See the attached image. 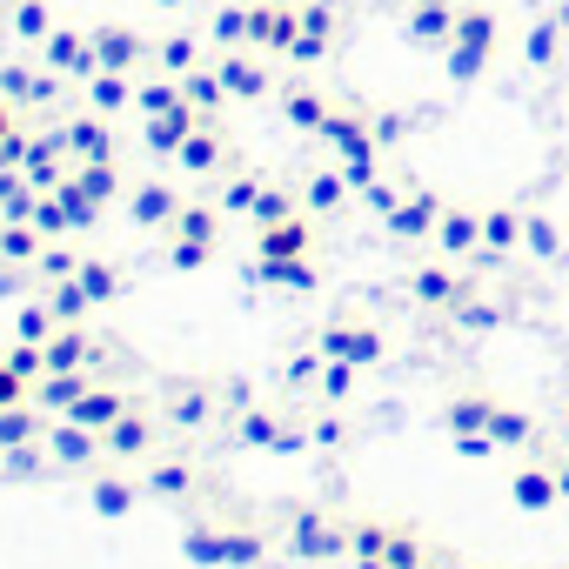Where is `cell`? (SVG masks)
<instances>
[{
  "label": "cell",
  "mask_w": 569,
  "mask_h": 569,
  "mask_svg": "<svg viewBox=\"0 0 569 569\" xmlns=\"http://www.w3.org/2000/svg\"><path fill=\"white\" fill-rule=\"evenodd\" d=\"M542 462H549V476H556L562 496H569V449H542Z\"/></svg>",
  "instance_id": "f907efd6"
},
{
  "label": "cell",
  "mask_w": 569,
  "mask_h": 569,
  "mask_svg": "<svg viewBox=\"0 0 569 569\" xmlns=\"http://www.w3.org/2000/svg\"><path fill=\"white\" fill-rule=\"evenodd\" d=\"M28 181H41V188H48V181H61V161H54V148H34V154H28Z\"/></svg>",
  "instance_id": "f6af8a7d"
},
{
  "label": "cell",
  "mask_w": 569,
  "mask_h": 569,
  "mask_svg": "<svg viewBox=\"0 0 569 569\" xmlns=\"http://www.w3.org/2000/svg\"><path fill=\"white\" fill-rule=\"evenodd\" d=\"M68 148H74V154H88V161H108V128L81 121V128H68Z\"/></svg>",
  "instance_id": "e575fe53"
},
{
  "label": "cell",
  "mask_w": 569,
  "mask_h": 569,
  "mask_svg": "<svg viewBox=\"0 0 569 569\" xmlns=\"http://www.w3.org/2000/svg\"><path fill=\"white\" fill-rule=\"evenodd\" d=\"M94 502H101L108 516H121V509L134 502V489H128V482H94Z\"/></svg>",
  "instance_id": "7dc6e473"
},
{
  "label": "cell",
  "mask_w": 569,
  "mask_h": 569,
  "mask_svg": "<svg viewBox=\"0 0 569 569\" xmlns=\"http://www.w3.org/2000/svg\"><path fill=\"white\" fill-rule=\"evenodd\" d=\"M254 194H261V181H254V174L228 181V188H221V214H248V208H254Z\"/></svg>",
  "instance_id": "8d00e7d4"
},
{
  "label": "cell",
  "mask_w": 569,
  "mask_h": 569,
  "mask_svg": "<svg viewBox=\"0 0 569 569\" xmlns=\"http://www.w3.org/2000/svg\"><path fill=\"white\" fill-rule=\"evenodd\" d=\"M489 409H496L489 389H462V396L442 402V429H449V436H476V429H489Z\"/></svg>",
  "instance_id": "5bb4252c"
},
{
  "label": "cell",
  "mask_w": 569,
  "mask_h": 569,
  "mask_svg": "<svg viewBox=\"0 0 569 569\" xmlns=\"http://www.w3.org/2000/svg\"><path fill=\"white\" fill-rule=\"evenodd\" d=\"M48 449H54L61 462H94L108 442H101V429H81V422H68V429H54V436H48Z\"/></svg>",
  "instance_id": "44dd1931"
},
{
  "label": "cell",
  "mask_w": 569,
  "mask_h": 569,
  "mask_svg": "<svg viewBox=\"0 0 569 569\" xmlns=\"http://www.w3.org/2000/svg\"><path fill=\"white\" fill-rule=\"evenodd\" d=\"M34 274H48V281H74V274H81V261H74L68 248H41V261H34Z\"/></svg>",
  "instance_id": "74e56055"
},
{
  "label": "cell",
  "mask_w": 569,
  "mask_h": 569,
  "mask_svg": "<svg viewBox=\"0 0 569 569\" xmlns=\"http://www.w3.org/2000/svg\"><path fill=\"white\" fill-rule=\"evenodd\" d=\"M349 389H356V362H336V356H329V369H322V396L342 402Z\"/></svg>",
  "instance_id": "60d3db41"
},
{
  "label": "cell",
  "mask_w": 569,
  "mask_h": 569,
  "mask_svg": "<svg viewBox=\"0 0 569 569\" xmlns=\"http://www.w3.org/2000/svg\"><path fill=\"white\" fill-rule=\"evenodd\" d=\"M562 41H569V28H562V14H542V21L529 28V41H522V54H529V68H556V61H562Z\"/></svg>",
  "instance_id": "ac0fdd59"
},
{
  "label": "cell",
  "mask_w": 569,
  "mask_h": 569,
  "mask_svg": "<svg viewBox=\"0 0 569 569\" xmlns=\"http://www.w3.org/2000/svg\"><path fill=\"white\" fill-rule=\"evenodd\" d=\"M281 108H289V121H296V128H309V134H322V121H329V101H322V94H309V88H296Z\"/></svg>",
  "instance_id": "4316f807"
},
{
  "label": "cell",
  "mask_w": 569,
  "mask_h": 569,
  "mask_svg": "<svg viewBox=\"0 0 569 569\" xmlns=\"http://www.w3.org/2000/svg\"><path fill=\"white\" fill-rule=\"evenodd\" d=\"M221 88H228V94H248V101H254V94H261L268 81H261V68H248V61H228V68H221Z\"/></svg>",
  "instance_id": "836d02e7"
},
{
  "label": "cell",
  "mask_w": 569,
  "mask_h": 569,
  "mask_svg": "<svg viewBox=\"0 0 569 569\" xmlns=\"http://www.w3.org/2000/svg\"><path fill=\"white\" fill-rule=\"evenodd\" d=\"M489 436H496L502 449H542L536 416H529V409H516V402H502V396H496V409H489Z\"/></svg>",
  "instance_id": "4fadbf2b"
},
{
  "label": "cell",
  "mask_w": 569,
  "mask_h": 569,
  "mask_svg": "<svg viewBox=\"0 0 569 569\" xmlns=\"http://www.w3.org/2000/svg\"><path fill=\"white\" fill-rule=\"evenodd\" d=\"M389 536H396V522H382V516H356V522H349V562H382Z\"/></svg>",
  "instance_id": "ffe728a7"
},
{
  "label": "cell",
  "mask_w": 569,
  "mask_h": 569,
  "mask_svg": "<svg viewBox=\"0 0 569 569\" xmlns=\"http://www.w3.org/2000/svg\"><path fill=\"white\" fill-rule=\"evenodd\" d=\"M462 21V0H409V41L416 48H449Z\"/></svg>",
  "instance_id": "9c48e42d"
},
{
  "label": "cell",
  "mask_w": 569,
  "mask_h": 569,
  "mask_svg": "<svg viewBox=\"0 0 569 569\" xmlns=\"http://www.w3.org/2000/svg\"><path fill=\"white\" fill-rule=\"evenodd\" d=\"M88 362H94V342L81 329H61V336L41 342V376H81Z\"/></svg>",
  "instance_id": "7c38bea8"
},
{
  "label": "cell",
  "mask_w": 569,
  "mask_h": 569,
  "mask_svg": "<svg viewBox=\"0 0 569 569\" xmlns=\"http://www.w3.org/2000/svg\"><path fill=\"white\" fill-rule=\"evenodd\" d=\"M121 416H128V402H121L114 389H88V396H74V402H68V422H81V429H101V436H108Z\"/></svg>",
  "instance_id": "9a60e30c"
},
{
  "label": "cell",
  "mask_w": 569,
  "mask_h": 569,
  "mask_svg": "<svg viewBox=\"0 0 569 569\" xmlns=\"http://www.w3.org/2000/svg\"><path fill=\"white\" fill-rule=\"evenodd\" d=\"M322 369H329V356L316 349V356H296L289 362V389H302V382H322Z\"/></svg>",
  "instance_id": "ee69618b"
},
{
  "label": "cell",
  "mask_w": 569,
  "mask_h": 569,
  "mask_svg": "<svg viewBox=\"0 0 569 569\" xmlns=\"http://www.w3.org/2000/svg\"><path fill=\"white\" fill-rule=\"evenodd\" d=\"M188 101H194V108H214V101H221V81H214V74H194V81H188Z\"/></svg>",
  "instance_id": "c3c4849f"
},
{
  "label": "cell",
  "mask_w": 569,
  "mask_h": 569,
  "mask_svg": "<svg viewBox=\"0 0 569 569\" xmlns=\"http://www.w3.org/2000/svg\"><path fill=\"white\" fill-rule=\"evenodd\" d=\"M94 302H88V289H81V281H61V289H54V316L61 322H81Z\"/></svg>",
  "instance_id": "d590c367"
},
{
  "label": "cell",
  "mask_w": 569,
  "mask_h": 569,
  "mask_svg": "<svg viewBox=\"0 0 569 569\" xmlns=\"http://www.w3.org/2000/svg\"><path fill=\"white\" fill-rule=\"evenodd\" d=\"M174 154H181V168H188V174H214V168H221V134H214V128H194Z\"/></svg>",
  "instance_id": "7402d4cb"
},
{
  "label": "cell",
  "mask_w": 569,
  "mask_h": 569,
  "mask_svg": "<svg viewBox=\"0 0 569 569\" xmlns=\"http://www.w3.org/2000/svg\"><path fill=\"white\" fill-rule=\"evenodd\" d=\"M362 201H369V208H376V214H382V221H389V214H396V201H402V194H396V188H389V181H376V188H362Z\"/></svg>",
  "instance_id": "681fc988"
},
{
  "label": "cell",
  "mask_w": 569,
  "mask_h": 569,
  "mask_svg": "<svg viewBox=\"0 0 569 569\" xmlns=\"http://www.w3.org/2000/svg\"><path fill=\"white\" fill-rule=\"evenodd\" d=\"M562 569H569V562H562Z\"/></svg>",
  "instance_id": "db71d44e"
},
{
  "label": "cell",
  "mask_w": 569,
  "mask_h": 569,
  "mask_svg": "<svg viewBox=\"0 0 569 569\" xmlns=\"http://www.w3.org/2000/svg\"><path fill=\"white\" fill-rule=\"evenodd\" d=\"M74 281L88 289V302H114V296H121V274H114L108 261H81V274H74Z\"/></svg>",
  "instance_id": "83f0119b"
},
{
  "label": "cell",
  "mask_w": 569,
  "mask_h": 569,
  "mask_svg": "<svg viewBox=\"0 0 569 569\" xmlns=\"http://www.w3.org/2000/svg\"><path fill=\"white\" fill-rule=\"evenodd\" d=\"M141 489H148V496H188V489H194V469H188V462H161V469H148Z\"/></svg>",
  "instance_id": "f1b7e54d"
},
{
  "label": "cell",
  "mask_w": 569,
  "mask_h": 569,
  "mask_svg": "<svg viewBox=\"0 0 569 569\" xmlns=\"http://www.w3.org/2000/svg\"><path fill=\"white\" fill-rule=\"evenodd\" d=\"M289 556L302 562H349V522L329 509H289Z\"/></svg>",
  "instance_id": "3957f363"
},
{
  "label": "cell",
  "mask_w": 569,
  "mask_h": 569,
  "mask_svg": "<svg viewBox=\"0 0 569 569\" xmlns=\"http://www.w3.org/2000/svg\"><path fill=\"white\" fill-rule=\"evenodd\" d=\"M429 569H476L469 556H456V549H429Z\"/></svg>",
  "instance_id": "816d5d0a"
},
{
  "label": "cell",
  "mask_w": 569,
  "mask_h": 569,
  "mask_svg": "<svg viewBox=\"0 0 569 569\" xmlns=\"http://www.w3.org/2000/svg\"><path fill=\"white\" fill-rule=\"evenodd\" d=\"M509 254H522V208H482V254H476V268H502Z\"/></svg>",
  "instance_id": "ba28073f"
},
{
  "label": "cell",
  "mask_w": 569,
  "mask_h": 569,
  "mask_svg": "<svg viewBox=\"0 0 569 569\" xmlns=\"http://www.w3.org/2000/svg\"><path fill=\"white\" fill-rule=\"evenodd\" d=\"M349 194H356V188H349V174H342V168H322V174H309V181H302V208H309V214H336Z\"/></svg>",
  "instance_id": "e0dca14e"
},
{
  "label": "cell",
  "mask_w": 569,
  "mask_h": 569,
  "mask_svg": "<svg viewBox=\"0 0 569 569\" xmlns=\"http://www.w3.org/2000/svg\"><path fill=\"white\" fill-rule=\"evenodd\" d=\"M214 234H221V208H181V214H174V248H168V261H174V268H201V261L214 254Z\"/></svg>",
  "instance_id": "5b68a950"
},
{
  "label": "cell",
  "mask_w": 569,
  "mask_h": 569,
  "mask_svg": "<svg viewBox=\"0 0 569 569\" xmlns=\"http://www.w3.org/2000/svg\"><path fill=\"white\" fill-rule=\"evenodd\" d=\"M309 442H322V449H336V442H349V429H342V416H316V422H309Z\"/></svg>",
  "instance_id": "bcb514c9"
},
{
  "label": "cell",
  "mask_w": 569,
  "mask_h": 569,
  "mask_svg": "<svg viewBox=\"0 0 569 569\" xmlns=\"http://www.w3.org/2000/svg\"><path fill=\"white\" fill-rule=\"evenodd\" d=\"M74 396H88V376H48L41 382V402H54V409H68Z\"/></svg>",
  "instance_id": "f35d334b"
},
{
  "label": "cell",
  "mask_w": 569,
  "mask_h": 569,
  "mask_svg": "<svg viewBox=\"0 0 569 569\" xmlns=\"http://www.w3.org/2000/svg\"><path fill=\"white\" fill-rule=\"evenodd\" d=\"M509 502H516L522 516H549V509L562 502V482L549 476V462H522V469L509 476Z\"/></svg>",
  "instance_id": "30bf717a"
},
{
  "label": "cell",
  "mask_w": 569,
  "mask_h": 569,
  "mask_svg": "<svg viewBox=\"0 0 569 569\" xmlns=\"http://www.w3.org/2000/svg\"><path fill=\"white\" fill-rule=\"evenodd\" d=\"M0 254H8V261H41L34 228H28V221H8V228H0Z\"/></svg>",
  "instance_id": "1f68e13d"
},
{
  "label": "cell",
  "mask_w": 569,
  "mask_h": 569,
  "mask_svg": "<svg viewBox=\"0 0 569 569\" xmlns=\"http://www.w3.org/2000/svg\"><path fill=\"white\" fill-rule=\"evenodd\" d=\"M456 322L482 336V329H502V322H509V309H502V302H489V296H476V302H462V309H456Z\"/></svg>",
  "instance_id": "f546056e"
},
{
  "label": "cell",
  "mask_w": 569,
  "mask_h": 569,
  "mask_svg": "<svg viewBox=\"0 0 569 569\" xmlns=\"http://www.w3.org/2000/svg\"><path fill=\"white\" fill-rule=\"evenodd\" d=\"M522 254L529 261H562V228L542 208H522Z\"/></svg>",
  "instance_id": "2e32d148"
},
{
  "label": "cell",
  "mask_w": 569,
  "mask_h": 569,
  "mask_svg": "<svg viewBox=\"0 0 569 569\" xmlns=\"http://www.w3.org/2000/svg\"><path fill=\"white\" fill-rule=\"evenodd\" d=\"M296 208H302L296 194H281V188H261L248 214H254V228H268V221H281V214H296Z\"/></svg>",
  "instance_id": "d6a6232c"
},
{
  "label": "cell",
  "mask_w": 569,
  "mask_h": 569,
  "mask_svg": "<svg viewBox=\"0 0 569 569\" xmlns=\"http://www.w3.org/2000/svg\"><path fill=\"white\" fill-rule=\"evenodd\" d=\"M34 228H48V234H61V228H74V214H68V201H48V194H34Z\"/></svg>",
  "instance_id": "ab89813d"
},
{
  "label": "cell",
  "mask_w": 569,
  "mask_h": 569,
  "mask_svg": "<svg viewBox=\"0 0 569 569\" xmlns=\"http://www.w3.org/2000/svg\"><path fill=\"white\" fill-rule=\"evenodd\" d=\"M309 248H316V214L309 208H296V214H281V221L261 228V254L268 261H289V254H309Z\"/></svg>",
  "instance_id": "8fae6325"
},
{
  "label": "cell",
  "mask_w": 569,
  "mask_h": 569,
  "mask_svg": "<svg viewBox=\"0 0 569 569\" xmlns=\"http://www.w3.org/2000/svg\"><path fill=\"white\" fill-rule=\"evenodd\" d=\"M121 94H128V81H101V88H94V101H101V108H114Z\"/></svg>",
  "instance_id": "f5cc1de1"
},
{
  "label": "cell",
  "mask_w": 569,
  "mask_h": 569,
  "mask_svg": "<svg viewBox=\"0 0 569 569\" xmlns=\"http://www.w3.org/2000/svg\"><path fill=\"white\" fill-rule=\"evenodd\" d=\"M449 74L456 81H476L489 61H496V14L482 8V0H462V21H456V34H449Z\"/></svg>",
  "instance_id": "6da1fadb"
},
{
  "label": "cell",
  "mask_w": 569,
  "mask_h": 569,
  "mask_svg": "<svg viewBox=\"0 0 569 569\" xmlns=\"http://www.w3.org/2000/svg\"><path fill=\"white\" fill-rule=\"evenodd\" d=\"M28 442H34V416L21 402H8L0 409V449H28Z\"/></svg>",
  "instance_id": "4dcf8cb0"
},
{
  "label": "cell",
  "mask_w": 569,
  "mask_h": 569,
  "mask_svg": "<svg viewBox=\"0 0 569 569\" xmlns=\"http://www.w3.org/2000/svg\"><path fill=\"white\" fill-rule=\"evenodd\" d=\"M261 281H274V289H316V261L309 254H289V261L261 254Z\"/></svg>",
  "instance_id": "d4e9b609"
},
{
  "label": "cell",
  "mask_w": 569,
  "mask_h": 569,
  "mask_svg": "<svg viewBox=\"0 0 569 569\" xmlns=\"http://www.w3.org/2000/svg\"><path fill=\"white\" fill-rule=\"evenodd\" d=\"M436 254H449V261H476V254H482V208L449 201L442 221H436Z\"/></svg>",
  "instance_id": "8992f818"
},
{
  "label": "cell",
  "mask_w": 569,
  "mask_h": 569,
  "mask_svg": "<svg viewBox=\"0 0 569 569\" xmlns=\"http://www.w3.org/2000/svg\"><path fill=\"white\" fill-rule=\"evenodd\" d=\"M188 556L221 569V529H188Z\"/></svg>",
  "instance_id": "b9f144b4"
},
{
  "label": "cell",
  "mask_w": 569,
  "mask_h": 569,
  "mask_svg": "<svg viewBox=\"0 0 569 569\" xmlns=\"http://www.w3.org/2000/svg\"><path fill=\"white\" fill-rule=\"evenodd\" d=\"M101 442H108V449H114V456H148V442H154V422H148V416H134V409H128V416H121V422H114V429H108V436H101Z\"/></svg>",
  "instance_id": "603a6c76"
},
{
  "label": "cell",
  "mask_w": 569,
  "mask_h": 569,
  "mask_svg": "<svg viewBox=\"0 0 569 569\" xmlns=\"http://www.w3.org/2000/svg\"><path fill=\"white\" fill-rule=\"evenodd\" d=\"M268 556V542L254 529H221V569H254Z\"/></svg>",
  "instance_id": "cb8c5ba5"
},
{
  "label": "cell",
  "mask_w": 569,
  "mask_h": 569,
  "mask_svg": "<svg viewBox=\"0 0 569 569\" xmlns=\"http://www.w3.org/2000/svg\"><path fill=\"white\" fill-rule=\"evenodd\" d=\"M442 194L436 188H409L402 201H396V214H389V234L396 241H436V221H442Z\"/></svg>",
  "instance_id": "52a82bcc"
},
{
  "label": "cell",
  "mask_w": 569,
  "mask_h": 569,
  "mask_svg": "<svg viewBox=\"0 0 569 569\" xmlns=\"http://www.w3.org/2000/svg\"><path fill=\"white\" fill-rule=\"evenodd\" d=\"M128 214L141 221V228H174V214H181V201L161 188V181H148V188H134V201H128Z\"/></svg>",
  "instance_id": "d6986e66"
},
{
  "label": "cell",
  "mask_w": 569,
  "mask_h": 569,
  "mask_svg": "<svg viewBox=\"0 0 569 569\" xmlns=\"http://www.w3.org/2000/svg\"><path fill=\"white\" fill-rule=\"evenodd\" d=\"M208 416H214V396H208V389H181V396L168 402V422H174V429H201Z\"/></svg>",
  "instance_id": "484cf974"
},
{
  "label": "cell",
  "mask_w": 569,
  "mask_h": 569,
  "mask_svg": "<svg viewBox=\"0 0 569 569\" xmlns=\"http://www.w3.org/2000/svg\"><path fill=\"white\" fill-rule=\"evenodd\" d=\"M409 296H416L422 309H436V316H456V309H462V302H476L482 289H476V274H462V261L436 254V261L409 268Z\"/></svg>",
  "instance_id": "7a4b0ae2"
},
{
  "label": "cell",
  "mask_w": 569,
  "mask_h": 569,
  "mask_svg": "<svg viewBox=\"0 0 569 569\" xmlns=\"http://www.w3.org/2000/svg\"><path fill=\"white\" fill-rule=\"evenodd\" d=\"M316 349L322 356H336V362H356V369H376L382 356H389V336L376 329V322H356V316H336L322 336H316Z\"/></svg>",
  "instance_id": "277c9868"
},
{
  "label": "cell",
  "mask_w": 569,
  "mask_h": 569,
  "mask_svg": "<svg viewBox=\"0 0 569 569\" xmlns=\"http://www.w3.org/2000/svg\"><path fill=\"white\" fill-rule=\"evenodd\" d=\"M48 336H54V316H48L41 302H34V309H21V342H48Z\"/></svg>",
  "instance_id": "7bdbcfd3"
}]
</instances>
